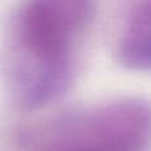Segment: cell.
I'll return each mask as SVG.
<instances>
[{
  "mask_svg": "<svg viewBox=\"0 0 151 151\" xmlns=\"http://www.w3.org/2000/svg\"><path fill=\"white\" fill-rule=\"evenodd\" d=\"M0 77L19 106H45L63 96L73 80L72 49L35 44L12 32L0 52Z\"/></svg>",
  "mask_w": 151,
  "mask_h": 151,
  "instance_id": "1",
  "label": "cell"
},
{
  "mask_svg": "<svg viewBox=\"0 0 151 151\" xmlns=\"http://www.w3.org/2000/svg\"><path fill=\"white\" fill-rule=\"evenodd\" d=\"M96 9L97 0H23L12 32L35 44L72 49Z\"/></svg>",
  "mask_w": 151,
  "mask_h": 151,
  "instance_id": "2",
  "label": "cell"
},
{
  "mask_svg": "<svg viewBox=\"0 0 151 151\" xmlns=\"http://www.w3.org/2000/svg\"><path fill=\"white\" fill-rule=\"evenodd\" d=\"M81 126L98 151H147L150 106L141 98L110 101L80 115Z\"/></svg>",
  "mask_w": 151,
  "mask_h": 151,
  "instance_id": "3",
  "label": "cell"
},
{
  "mask_svg": "<svg viewBox=\"0 0 151 151\" xmlns=\"http://www.w3.org/2000/svg\"><path fill=\"white\" fill-rule=\"evenodd\" d=\"M117 58L126 69L150 70V0H141L131 8L117 45Z\"/></svg>",
  "mask_w": 151,
  "mask_h": 151,
  "instance_id": "4",
  "label": "cell"
},
{
  "mask_svg": "<svg viewBox=\"0 0 151 151\" xmlns=\"http://www.w3.org/2000/svg\"><path fill=\"white\" fill-rule=\"evenodd\" d=\"M37 151H98L82 130L80 117L64 119Z\"/></svg>",
  "mask_w": 151,
  "mask_h": 151,
  "instance_id": "5",
  "label": "cell"
}]
</instances>
